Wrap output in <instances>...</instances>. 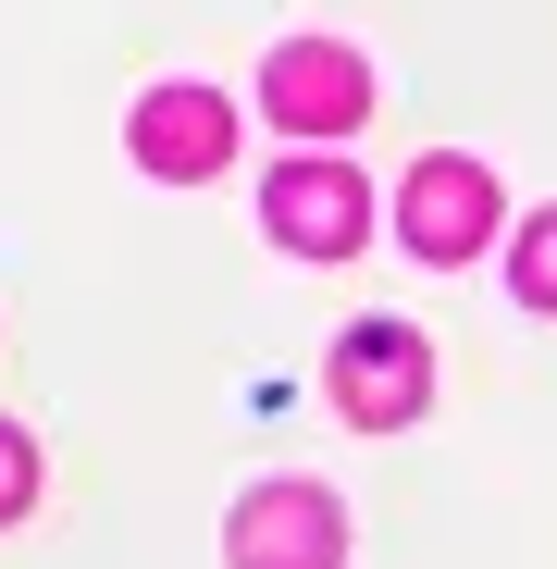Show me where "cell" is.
Wrapping results in <instances>:
<instances>
[{
  "label": "cell",
  "instance_id": "cell-1",
  "mask_svg": "<svg viewBox=\"0 0 557 569\" xmlns=\"http://www.w3.org/2000/svg\"><path fill=\"white\" fill-rule=\"evenodd\" d=\"M260 112L286 124V137H347L371 112V62L335 50V38H286V50L260 62Z\"/></svg>",
  "mask_w": 557,
  "mask_h": 569
},
{
  "label": "cell",
  "instance_id": "cell-3",
  "mask_svg": "<svg viewBox=\"0 0 557 569\" xmlns=\"http://www.w3.org/2000/svg\"><path fill=\"white\" fill-rule=\"evenodd\" d=\"M421 397H434V347H421L409 322H359V335L335 347V409H347L359 433H397Z\"/></svg>",
  "mask_w": 557,
  "mask_h": 569
},
{
  "label": "cell",
  "instance_id": "cell-5",
  "mask_svg": "<svg viewBox=\"0 0 557 569\" xmlns=\"http://www.w3.org/2000/svg\"><path fill=\"white\" fill-rule=\"evenodd\" d=\"M397 236H409L421 260H471V248L496 236V173L458 161V149H434V161L397 186Z\"/></svg>",
  "mask_w": 557,
  "mask_h": 569
},
{
  "label": "cell",
  "instance_id": "cell-7",
  "mask_svg": "<svg viewBox=\"0 0 557 569\" xmlns=\"http://www.w3.org/2000/svg\"><path fill=\"white\" fill-rule=\"evenodd\" d=\"M508 260H520V298H533V310H557V211H533V236H520Z\"/></svg>",
  "mask_w": 557,
  "mask_h": 569
},
{
  "label": "cell",
  "instance_id": "cell-8",
  "mask_svg": "<svg viewBox=\"0 0 557 569\" xmlns=\"http://www.w3.org/2000/svg\"><path fill=\"white\" fill-rule=\"evenodd\" d=\"M26 508H38V446L0 421V520H26Z\"/></svg>",
  "mask_w": 557,
  "mask_h": 569
},
{
  "label": "cell",
  "instance_id": "cell-2",
  "mask_svg": "<svg viewBox=\"0 0 557 569\" xmlns=\"http://www.w3.org/2000/svg\"><path fill=\"white\" fill-rule=\"evenodd\" d=\"M223 557L236 569H347V520H335L322 483H260L223 520Z\"/></svg>",
  "mask_w": 557,
  "mask_h": 569
},
{
  "label": "cell",
  "instance_id": "cell-6",
  "mask_svg": "<svg viewBox=\"0 0 557 569\" xmlns=\"http://www.w3.org/2000/svg\"><path fill=\"white\" fill-rule=\"evenodd\" d=\"M125 149H137L161 186H199V173H223L236 112L211 100V87H149V100H137V124H125Z\"/></svg>",
  "mask_w": 557,
  "mask_h": 569
},
{
  "label": "cell",
  "instance_id": "cell-4",
  "mask_svg": "<svg viewBox=\"0 0 557 569\" xmlns=\"http://www.w3.org/2000/svg\"><path fill=\"white\" fill-rule=\"evenodd\" d=\"M260 223L286 236V248H310V260H347V248L371 236V199H359V173H347V161H322V149H298L286 173L260 186Z\"/></svg>",
  "mask_w": 557,
  "mask_h": 569
}]
</instances>
